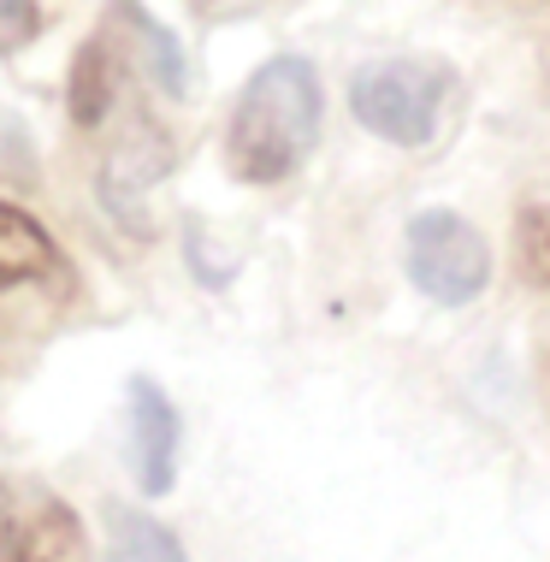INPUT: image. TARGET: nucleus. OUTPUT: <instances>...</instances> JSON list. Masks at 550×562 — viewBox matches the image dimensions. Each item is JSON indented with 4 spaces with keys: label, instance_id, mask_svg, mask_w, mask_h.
<instances>
[{
    "label": "nucleus",
    "instance_id": "f257e3e1",
    "mask_svg": "<svg viewBox=\"0 0 550 562\" xmlns=\"http://www.w3.org/2000/svg\"><path fill=\"white\" fill-rule=\"evenodd\" d=\"M314 136H319V78L308 59L284 54L267 59L255 71V83L243 89L232 136H225V160L243 184H279L308 160Z\"/></svg>",
    "mask_w": 550,
    "mask_h": 562
},
{
    "label": "nucleus",
    "instance_id": "f03ea898",
    "mask_svg": "<svg viewBox=\"0 0 550 562\" xmlns=\"http://www.w3.org/2000/svg\"><path fill=\"white\" fill-rule=\"evenodd\" d=\"M450 66L445 59H379L367 66L356 89H349V108L373 136L385 143H426L445 119V101H450Z\"/></svg>",
    "mask_w": 550,
    "mask_h": 562
},
{
    "label": "nucleus",
    "instance_id": "7ed1b4c3",
    "mask_svg": "<svg viewBox=\"0 0 550 562\" xmlns=\"http://www.w3.org/2000/svg\"><path fill=\"white\" fill-rule=\"evenodd\" d=\"M403 255H408V279H415V291L445 302V308L473 302L485 291V279H492V249H485V237L473 232L468 220L445 214V207L408 220Z\"/></svg>",
    "mask_w": 550,
    "mask_h": 562
},
{
    "label": "nucleus",
    "instance_id": "20e7f679",
    "mask_svg": "<svg viewBox=\"0 0 550 562\" xmlns=\"http://www.w3.org/2000/svg\"><path fill=\"white\" fill-rule=\"evenodd\" d=\"M0 562H89L78 509L42 480L0 474Z\"/></svg>",
    "mask_w": 550,
    "mask_h": 562
},
{
    "label": "nucleus",
    "instance_id": "39448f33",
    "mask_svg": "<svg viewBox=\"0 0 550 562\" xmlns=\"http://www.w3.org/2000/svg\"><path fill=\"white\" fill-rule=\"evenodd\" d=\"M131 474L143 497L172 492L178 474V408L155 379H131Z\"/></svg>",
    "mask_w": 550,
    "mask_h": 562
},
{
    "label": "nucleus",
    "instance_id": "423d86ee",
    "mask_svg": "<svg viewBox=\"0 0 550 562\" xmlns=\"http://www.w3.org/2000/svg\"><path fill=\"white\" fill-rule=\"evenodd\" d=\"M166 166H172V148H166V136L148 125V119H136V136H125V143L113 148V160H106V178H101L106 207H113L136 237H148V220L136 202H143V190L155 184Z\"/></svg>",
    "mask_w": 550,
    "mask_h": 562
},
{
    "label": "nucleus",
    "instance_id": "0eeeda50",
    "mask_svg": "<svg viewBox=\"0 0 550 562\" xmlns=\"http://www.w3.org/2000/svg\"><path fill=\"white\" fill-rule=\"evenodd\" d=\"M106 24H119L131 36V48L143 54V66H148V78H155L160 89H172V95H183L190 89V66H183V48H178V36L166 24H155L136 0H113L106 7Z\"/></svg>",
    "mask_w": 550,
    "mask_h": 562
},
{
    "label": "nucleus",
    "instance_id": "6e6552de",
    "mask_svg": "<svg viewBox=\"0 0 550 562\" xmlns=\"http://www.w3.org/2000/svg\"><path fill=\"white\" fill-rule=\"evenodd\" d=\"M54 237L42 232L36 220L24 214V207L0 202V291H12V284H30V279H48L54 272Z\"/></svg>",
    "mask_w": 550,
    "mask_h": 562
},
{
    "label": "nucleus",
    "instance_id": "1a4fd4ad",
    "mask_svg": "<svg viewBox=\"0 0 550 562\" xmlns=\"http://www.w3.org/2000/svg\"><path fill=\"white\" fill-rule=\"evenodd\" d=\"M113 95H119V54L106 36H96L78 54V71H71V119L78 125H101Z\"/></svg>",
    "mask_w": 550,
    "mask_h": 562
},
{
    "label": "nucleus",
    "instance_id": "9d476101",
    "mask_svg": "<svg viewBox=\"0 0 550 562\" xmlns=\"http://www.w3.org/2000/svg\"><path fill=\"white\" fill-rule=\"evenodd\" d=\"M113 544L125 551V562H183V544L172 539V527H160L143 509H106Z\"/></svg>",
    "mask_w": 550,
    "mask_h": 562
},
{
    "label": "nucleus",
    "instance_id": "9b49d317",
    "mask_svg": "<svg viewBox=\"0 0 550 562\" xmlns=\"http://www.w3.org/2000/svg\"><path fill=\"white\" fill-rule=\"evenodd\" d=\"M515 243H521V267L532 284H550V202L527 207L521 214V232H515Z\"/></svg>",
    "mask_w": 550,
    "mask_h": 562
},
{
    "label": "nucleus",
    "instance_id": "f8f14e48",
    "mask_svg": "<svg viewBox=\"0 0 550 562\" xmlns=\"http://www.w3.org/2000/svg\"><path fill=\"white\" fill-rule=\"evenodd\" d=\"M36 24H42L36 0H0V54L24 48V42L36 36Z\"/></svg>",
    "mask_w": 550,
    "mask_h": 562
}]
</instances>
